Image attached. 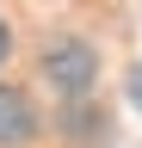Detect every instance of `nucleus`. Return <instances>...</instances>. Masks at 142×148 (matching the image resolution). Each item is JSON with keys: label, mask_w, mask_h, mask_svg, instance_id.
Listing matches in <instances>:
<instances>
[{"label": "nucleus", "mask_w": 142, "mask_h": 148, "mask_svg": "<svg viewBox=\"0 0 142 148\" xmlns=\"http://www.w3.org/2000/svg\"><path fill=\"white\" fill-rule=\"evenodd\" d=\"M6 49H12V31H6V18H0V62H6Z\"/></svg>", "instance_id": "obj_4"}, {"label": "nucleus", "mask_w": 142, "mask_h": 148, "mask_svg": "<svg viewBox=\"0 0 142 148\" xmlns=\"http://www.w3.org/2000/svg\"><path fill=\"white\" fill-rule=\"evenodd\" d=\"M31 136H37V105H31V92L0 80V148H19Z\"/></svg>", "instance_id": "obj_1"}, {"label": "nucleus", "mask_w": 142, "mask_h": 148, "mask_svg": "<svg viewBox=\"0 0 142 148\" xmlns=\"http://www.w3.org/2000/svg\"><path fill=\"white\" fill-rule=\"evenodd\" d=\"M130 99H136V111H142V68H130Z\"/></svg>", "instance_id": "obj_3"}, {"label": "nucleus", "mask_w": 142, "mask_h": 148, "mask_svg": "<svg viewBox=\"0 0 142 148\" xmlns=\"http://www.w3.org/2000/svg\"><path fill=\"white\" fill-rule=\"evenodd\" d=\"M43 68L56 74L68 92H80V86H86V74H93V56H86L80 43H56V49H43Z\"/></svg>", "instance_id": "obj_2"}]
</instances>
